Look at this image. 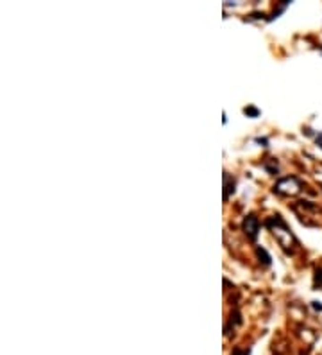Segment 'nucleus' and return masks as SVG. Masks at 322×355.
I'll use <instances>...</instances> for the list:
<instances>
[{
  "label": "nucleus",
  "instance_id": "obj_1",
  "mask_svg": "<svg viewBox=\"0 0 322 355\" xmlns=\"http://www.w3.org/2000/svg\"><path fill=\"white\" fill-rule=\"evenodd\" d=\"M249 230H252V238L256 237V232H258V221L256 217L252 215V225H249V221L245 219V234H249Z\"/></svg>",
  "mask_w": 322,
  "mask_h": 355
}]
</instances>
